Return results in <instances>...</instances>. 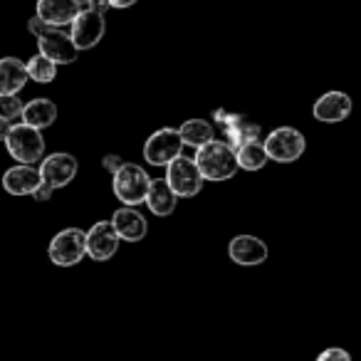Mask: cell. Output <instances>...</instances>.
Returning <instances> with one entry per match:
<instances>
[{
	"mask_svg": "<svg viewBox=\"0 0 361 361\" xmlns=\"http://www.w3.org/2000/svg\"><path fill=\"white\" fill-rule=\"evenodd\" d=\"M196 166L206 180H228L238 173V156L231 144L223 141H208L206 146L196 149Z\"/></svg>",
	"mask_w": 361,
	"mask_h": 361,
	"instance_id": "1",
	"label": "cell"
},
{
	"mask_svg": "<svg viewBox=\"0 0 361 361\" xmlns=\"http://www.w3.org/2000/svg\"><path fill=\"white\" fill-rule=\"evenodd\" d=\"M151 188V176L146 173L144 166H136L124 161L119 171L111 176V191H114L116 201L121 206H141L146 203V196H149Z\"/></svg>",
	"mask_w": 361,
	"mask_h": 361,
	"instance_id": "2",
	"label": "cell"
},
{
	"mask_svg": "<svg viewBox=\"0 0 361 361\" xmlns=\"http://www.w3.org/2000/svg\"><path fill=\"white\" fill-rule=\"evenodd\" d=\"M6 149L18 164H37V161L45 159V136H42L40 129L35 126H27L25 121L20 124H13L11 134L6 139Z\"/></svg>",
	"mask_w": 361,
	"mask_h": 361,
	"instance_id": "3",
	"label": "cell"
},
{
	"mask_svg": "<svg viewBox=\"0 0 361 361\" xmlns=\"http://www.w3.org/2000/svg\"><path fill=\"white\" fill-rule=\"evenodd\" d=\"M50 262L57 267H75L87 257V231L82 228H65L47 245Z\"/></svg>",
	"mask_w": 361,
	"mask_h": 361,
	"instance_id": "4",
	"label": "cell"
},
{
	"mask_svg": "<svg viewBox=\"0 0 361 361\" xmlns=\"http://www.w3.org/2000/svg\"><path fill=\"white\" fill-rule=\"evenodd\" d=\"M166 180H169V186L173 188L178 198L198 196L203 191V183H206V178H203L196 166V159H186L183 154L166 166Z\"/></svg>",
	"mask_w": 361,
	"mask_h": 361,
	"instance_id": "5",
	"label": "cell"
},
{
	"mask_svg": "<svg viewBox=\"0 0 361 361\" xmlns=\"http://www.w3.org/2000/svg\"><path fill=\"white\" fill-rule=\"evenodd\" d=\"M267 156L277 164H292L297 161L307 149V139L302 131H297L295 126H277L275 131H270L265 139Z\"/></svg>",
	"mask_w": 361,
	"mask_h": 361,
	"instance_id": "6",
	"label": "cell"
},
{
	"mask_svg": "<svg viewBox=\"0 0 361 361\" xmlns=\"http://www.w3.org/2000/svg\"><path fill=\"white\" fill-rule=\"evenodd\" d=\"M183 139H180L178 129H159L146 139L144 144V161L149 166H169L173 159L183 154Z\"/></svg>",
	"mask_w": 361,
	"mask_h": 361,
	"instance_id": "7",
	"label": "cell"
},
{
	"mask_svg": "<svg viewBox=\"0 0 361 361\" xmlns=\"http://www.w3.org/2000/svg\"><path fill=\"white\" fill-rule=\"evenodd\" d=\"M106 32V20H104V13L94 11V8H82L77 13V18L72 20V40L75 45L82 50H92L102 42Z\"/></svg>",
	"mask_w": 361,
	"mask_h": 361,
	"instance_id": "8",
	"label": "cell"
},
{
	"mask_svg": "<svg viewBox=\"0 0 361 361\" xmlns=\"http://www.w3.org/2000/svg\"><path fill=\"white\" fill-rule=\"evenodd\" d=\"M37 47L45 57H50L55 65H72L80 55V47L75 45L70 32L60 30L55 25H47L45 30L37 35Z\"/></svg>",
	"mask_w": 361,
	"mask_h": 361,
	"instance_id": "9",
	"label": "cell"
},
{
	"mask_svg": "<svg viewBox=\"0 0 361 361\" xmlns=\"http://www.w3.org/2000/svg\"><path fill=\"white\" fill-rule=\"evenodd\" d=\"M77 171H80V161H77V156L67 154V151H57V154H50L40 161L42 183L52 186L55 191L70 186L72 180H75Z\"/></svg>",
	"mask_w": 361,
	"mask_h": 361,
	"instance_id": "10",
	"label": "cell"
},
{
	"mask_svg": "<svg viewBox=\"0 0 361 361\" xmlns=\"http://www.w3.org/2000/svg\"><path fill=\"white\" fill-rule=\"evenodd\" d=\"M119 240L111 221H97L94 226L87 231V255L94 262H106L116 255L119 250Z\"/></svg>",
	"mask_w": 361,
	"mask_h": 361,
	"instance_id": "11",
	"label": "cell"
},
{
	"mask_svg": "<svg viewBox=\"0 0 361 361\" xmlns=\"http://www.w3.org/2000/svg\"><path fill=\"white\" fill-rule=\"evenodd\" d=\"M228 257L240 267H257L267 260V245L255 235H235L228 243Z\"/></svg>",
	"mask_w": 361,
	"mask_h": 361,
	"instance_id": "12",
	"label": "cell"
},
{
	"mask_svg": "<svg viewBox=\"0 0 361 361\" xmlns=\"http://www.w3.org/2000/svg\"><path fill=\"white\" fill-rule=\"evenodd\" d=\"M111 226H114L116 235L124 243H139V240H144L146 233H149V223H146V218L139 213V208H134V206L116 208L114 216H111Z\"/></svg>",
	"mask_w": 361,
	"mask_h": 361,
	"instance_id": "13",
	"label": "cell"
},
{
	"mask_svg": "<svg viewBox=\"0 0 361 361\" xmlns=\"http://www.w3.org/2000/svg\"><path fill=\"white\" fill-rule=\"evenodd\" d=\"M42 183L40 169L30 164L13 166L3 173V188H6L11 196H32L37 191V186Z\"/></svg>",
	"mask_w": 361,
	"mask_h": 361,
	"instance_id": "14",
	"label": "cell"
},
{
	"mask_svg": "<svg viewBox=\"0 0 361 361\" xmlns=\"http://www.w3.org/2000/svg\"><path fill=\"white\" fill-rule=\"evenodd\" d=\"M312 114L317 121H324V124H339L351 114V97L344 92H326L314 102Z\"/></svg>",
	"mask_w": 361,
	"mask_h": 361,
	"instance_id": "15",
	"label": "cell"
},
{
	"mask_svg": "<svg viewBox=\"0 0 361 361\" xmlns=\"http://www.w3.org/2000/svg\"><path fill=\"white\" fill-rule=\"evenodd\" d=\"M82 8L77 6L75 0H37V11L35 16L42 18L47 25H72V20L77 18Z\"/></svg>",
	"mask_w": 361,
	"mask_h": 361,
	"instance_id": "16",
	"label": "cell"
},
{
	"mask_svg": "<svg viewBox=\"0 0 361 361\" xmlns=\"http://www.w3.org/2000/svg\"><path fill=\"white\" fill-rule=\"evenodd\" d=\"M144 206H149V211L154 216L169 218L176 211V206H178V196H176V191L169 186L166 178H151V188Z\"/></svg>",
	"mask_w": 361,
	"mask_h": 361,
	"instance_id": "17",
	"label": "cell"
},
{
	"mask_svg": "<svg viewBox=\"0 0 361 361\" xmlns=\"http://www.w3.org/2000/svg\"><path fill=\"white\" fill-rule=\"evenodd\" d=\"M27 62L18 57H3L0 60V94H20L27 85Z\"/></svg>",
	"mask_w": 361,
	"mask_h": 361,
	"instance_id": "18",
	"label": "cell"
},
{
	"mask_svg": "<svg viewBox=\"0 0 361 361\" xmlns=\"http://www.w3.org/2000/svg\"><path fill=\"white\" fill-rule=\"evenodd\" d=\"M23 121H25L27 126H35V129H47V126H52L57 121V106L52 99H45V97H40V99H32L25 104V109H23Z\"/></svg>",
	"mask_w": 361,
	"mask_h": 361,
	"instance_id": "19",
	"label": "cell"
},
{
	"mask_svg": "<svg viewBox=\"0 0 361 361\" xmlns=\"http://www.w3.org/2000/svg\"><path fill=\"white\" fill-rule=\"evenodd\" d=\"M235 156H238V166H240L243 171H260V169H265V164L270 161L265 141H260V139H252V141H245V144L235 146Z\"/></svg>",
	"mask_w": 361,
	"mask_h": 361,
	"instance_id": "20",
	"label": "cell"
},
{
	"mask_svg": "<svg viewBox=\"0 0 361 361\" xmlns=\"http://www.w3.org/2000/svg\"><path fill=\"white\" fill-rule=\"evenodd\" d=\"M178 131L183 144L193 149H201L208 141H213V124L208 119H186L178 126Z\"/></svg>",
	"mask_w": 361,
	"mask_h": 361,
	"instance_id": "21",
	"label": "cell"
},
{
	"mask_svg": "<svg viewBox=\"0 0 361 361\" xmlns=\"http://www.w3.org/2000/svg\"><path fill=\"white\" fill-rule=\"evenodd\" d=\"M27 75H30V80L37 82V85H50L57 75V65L50 60V57H45L42 52H37L35 57L27 60Z\"/></svg>",
	"mask_w": 361,
	"mask_h": 361,
	"instance_id": "22",
	"label": "cell"
},
{
	"mask_svg": "<svg viewBox=\"0 0 361 361\" xmlns=\"http://www.w3.org/2000/svg\"><path fill=\"white\" fill-rule=\"evenodd\" d=\"M23 109H25V104L18 94H0V119L3 121H8V124L23 121Z\"/></svg>",
	"mask_w": 361,
	"mask_h": 361,
	"instance_id": "23",
	"label": "cell"
},
{
	"mask_svg": "<svg viewBox=\"0 0 361 361\" xmlns=\"http://www.w3.org/2000/svg\"><path fill=\"white\" fill-rule=\"evenodd\" d=\"M317 361H351L349 351L339 349V346H331V349H324L319 356H317Z\"/></svg>",
	"mask_w": 361,
	"mask_h": 361,
	"instance_id": "24",
	"label": "cell"
},
{
	"mask_svg": "<svg viewBox=\"0 0 361 361\" xmlns=\"http://www.w3.org/2000/svg\"><path fill=\"white\" fill-rule=\"evenodd\" d=\"M102 166H104V169L109 171L111 176H114L116 171L124 166V161H121V156H116V154H106L104 159H102Z\"/></svg>",
	"mask_w": 361,
	"mask_h": 361,
	"instance_id": "25",
	"label": "cell"
},
{
	"mask_svg": "<svg viewBox=\"0 0 361 361\" xmlns=\"http://www.w3.org/2000/svg\"><path fill=\"white\" fill-rule=\"evenodd\" d=\"M52 191H55L52 186H47V183H40V186H37V191L32 193V198H35L37 203H47L52 198Z\"/></svg>",
	"mask_w": 361,
	"mask_h": 361,
	"instance_id": "26",
	"label": "cell"
},
{
	"mask_svg": "<svg viewBox=\"0 0 361 361\" xmlns=\"http://www.w3.org/2000/svg\"><path fill=\"white\" fill-rule=\"evenodd\" d=\"M45 27H47V23L42 20V18H37V16H35V18H30V23H27V30H30L35 37L40 35V32L45 30Z\"/></svg>",
	"mask_w": 361,
	"mask_h": 361,
	"instance_id": "27",
	"label": "cell"
},
{
	"mask_svg": "<svg viewBox=\"0 0 361 361\" xmlns=\"http://www.w3.org/2000/svg\"><path fill=\"white\" fill-rule=\"evenodd\" d=\"M90 8H94V11H99V13H106L111 8V3L109 0H90Z\"/></svg>",
	"mask_w": 361,
	"mask_h": 361,
	"instance_id": "28",
	"label": "cell"
},
{
	"mask_svg": "<svg viewBox=\"0 0 361 361\" xmlns=\"http://www.w3.org/2000/svg\"><path fill=\"white\" fill-rule=\"evenodd\" d=\"M11 129H13V124H8V121L0 119V141H3V144H6L8 134H11Z\"/></svg>",
	"mask_w": 361,
	"mask_h": 361,
	"instance_id": "29",
	"label": "cell"
},
{
	"mask_svg": "<svg viewBox=\"0 0 361 361\" xmlns=\"http://www.w3.org/2000/svg\"><path fill=\"white\" fill-rule=\"evenodd\" d=\"M111 8H119V11H124V8H131L136 6V0H109Z\"/></svg>",
	"mask_w": 361,
	"mask_h": 361,
	"instance_id": "30",
	"label": "cell"
},
{
	"mask_svg": "<svg viewBox=\"0 0 361 361\" xmlns=\"http://www.w3.org/2000/svg\"><path fill=\"white\" fill-rule=\"evenodd\" d=\"M75 3H77L80 8H90V0H75Z\"/></svg>",
	"mask_w": 361,
	"mask_h": 361,
	"instance_id": "31",
	"label": "cell"
}]
</instances>
